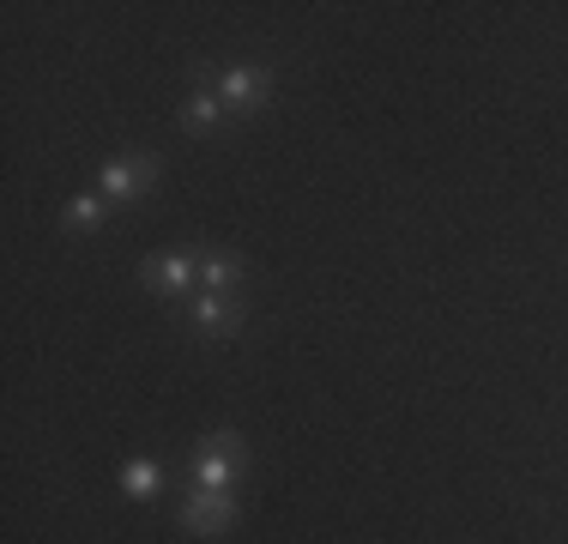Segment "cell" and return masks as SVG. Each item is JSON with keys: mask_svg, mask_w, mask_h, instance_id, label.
<instances>
[{"mask_svg": "<svg viewBox=\"0 0 568 544\" xmlns=\"http://www.w3.org/2000/svg\"><path fill=\"white\" fill-rule=\"evenodd\" d=\"M200 279H206V291L230 296L242 284V261H236V254H212V261H200Z\"/></svg>", "mask_w": 568, "mask_h": 544, "instance_id": "cell-7", "label": "cell"}, {"mask_svg": "<svg viewBox=\"0 0 568 544\" xmlns=\"http://www.w3.org/2000/svg\"><path fill=\"white\" fill-rule=\"evenodd\" d=\"M103 212H110V200H103V194H73L61 218H67V230H98Z\"/></svg>", "mask_w": 568, "mask_h": 544, "instance_id": "cell-8", "label": "cell"}, {"mask_svg": "<svg viewBox=\"0 0 568 544\" xmlns=\"http://www.w3.org/2000/svg\"><path fill=\"white\" fill-rule=\"evenodd\" d=\"M219 98H224V109H254L266 98V73H254V67H230V73L219 79Z\"/></svg>", "mask_w": 568, "mask_h": 544, "instance_id": "cell-5", "label": "cell"}, {"mask_svg": "<svg viewBox=\"0 0 568 544\" xmlns=\"http://www.w3.org/2000/svg\"><path fill=\"white\" fill-rule=\"evenodd\" d=\"M182 526L187 533H224V526H236V496L230 490H194V496L182 502Z\"/></svg>", "mask_w": 568, "mask_h": 544, "instance_id": "cell-3", "label": "cell"}, {"mask_svg": "<svg viewBox=\"0 0 568 544\" xmlns=\"http://www.w3.org/2000/svg\"><path fill=\"white\" fill-rule=\"evenodd\" d=\"M187 315H194V326L200 333H236V303L230 296H219V291H200L194 303H187Z\"/></svg>", "mask_w": 568, "mask_h": 544, "instance_id": "cell-6", "label": "cell"}, {"mask_svg": "<svg viewBox=\"0 0 568 544\" xmlns=\"http://www.w3.org/2000/svg\"><path fill=\"white\" fill-rule=\"evenodd\" d=\"M182 115H187V128H200V133H206V128H219V121L230 115V109H224V98H219V91H194Z\"/></svg>", "mask_w": 568, "mask_h": 544, "instance_id": "cell-9", "label": "cell"}, {"mask_svg": "<svg viewBox=\"0 0 568 544\" xmlns=\"http://www.w3.org/2000/svg\"><path fill=\"white\" fill-rule=\"evenodd\" d=\"M200 447H206V454L194 460V490H236V478H242V435L212 430Z\"/></svg>", "mask_w": 568, "mask_h": 544, "instance_id": "cell-1", "label": "cell"}, {"mask_svg": "<svg viewBox=\"0 0 568 544\" xmlns=\"http://www.w3.org/2000/svg\"><path fill=\"white\" fill-rule=\"evenodd\" d=\"M152 182H158V158H145V152L110 158V163L98 170V194L110 200V206H128V200H140Z\"/></svg>", "mask_w": 568, "mask_h": 544, "instance_id": "cell-2", "label": "cell"}, {"mask_svg": "<svg viewBox=\"0 0 568 544\" xmlns=\"http://www.w3.org/2000/svg\"><path fill=\"white\" fill-rule=\"evenodd\" d=\"M145 284H152L158 296H182L187 284H194V254L170 249V254H158V261H145Z\"/></svg>", "mask_w": 568, "mask_h": 544, "instance_id": "cell-4", "label": "cell"}, {"mask_svg": "<svg viewBox=\"0 0 568 544\" xmlns=\"http://www.w3.org/2000/svg\"><path fill=\"white\" fill-rule=\"evenodd\" d=\"M121 490H128L133 502L158 496V466H152V460H128V466H121Z\"/></svg>", "mask_w": 568, "mask_h": 544, "instance_id": "cell-10", "label": "cell"}]
</instances>
